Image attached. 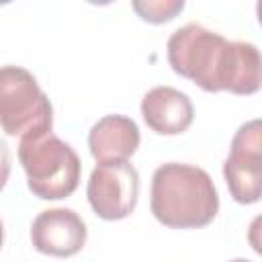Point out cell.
<instances>
[{
  "label": "cell",
  "mask_w": 262,
  "mask_h": 262,
  "mask_svg": "<svg viewBox=\"0 0 262 262\" xmlns=\"http://www.w3.org/2000/svg\"><path fill=\"white\" fill-rule=\"evenodd\" d=\"M10 176V149L4 139H0V190L6 186Z\"/></svg>",
  "instance_id": "8fae6325"
},
{
  "label": "cell",
  "mask_w": 262,
  "mask_h": 262,
  "mask_svg": "<svg viewBox=\"0 0 262 262\" xmlns=\"http://www.w3.org/2000/svg\"><path fill=\"white\" fill-rule=\"evenodd\" d=\"M223 178L229 194L239 205H252L262 194V123L252 119L244 123L229 145L223 162Z\"/></svg>",
  "instance_id": "5b68a950"
},
{
  "label": "cell",
  "mask_w": 262,
  "mask_h": 262,
  "mask_svg": "<svg viewBox=\"0 0 262 262\" xmlns=\"http://www.w3.org/2000/svg\"><path fill=\"white\" fill-rule=\"evenodd\" d=\"M170 68L205 92L256 94L262 84V59L254 43L227 41L223 35L188 23L176 29L166 45Z\"/></svg>",
  "instance_id": "6da1fadb"
},
{
  "label": "cell",
  "mask_w": 262,
  "mask_h": 262,
  "mask_svg": "<svg viewBox=\"0 0 262 262\" xmlns=\"http://www.w3.org/2000/svg\"><path fill=\"white\" fill-rule=\"evenodd\" d=\"M139 141L137 123L125 115H106L98 119L88 133V147L98 164L125 162L137 151Z\"/></svg>",
  "instance_id": "9c48e42d"
},
{
  "label": "cell",
  "mask_w": 262,
  "mask_h": 262,
  "mask_svg": "<svg viewBox=\"0 0 262 262\" xmlns=\"http://www.w3.org/2000/svg\"><path fill=\"white\" fill-rule=\"evenodd\" d=\"M141 117L158 135H180L190 127L194 106L188 94L178 88L154 86L141 98Z\"/></svg>",
  "instance_id": "ba28073f"
},
{
  "label": "cell",
  "mask_w": 262,
  "mask_h": 262,
  "mask_svg": "<svg viewBox=\"0 0 262 262\" xmlns=\"http://www.w3.org/2000/svg\"><path fill=\"white\" fill-rule=\"evenodd\" d=\"M18 162L27 174L29 190L43 201L68 199L80 184V158L53 131L23 135Z\"/></svg>",
  "instance_id": "3957f363"
},
{
  "label": "cell",
  "mask_w": 262,
  "mask_h": 262,
  "mask_svg": "<svg viewBox=\"0 0 262 262\" xmlns=\"http://www.w3.org/2000/svg\"><path fill=\"white\" fill-rule=\"evenodd\" d=\"M139 194V174L133 164L108 162L98 164L86 186L92 211L104 221H119L135 211Z\"/></svg>",
  "instance_id": "8992f818"
},
{
  "label": "cell",
  "mask_w": 262,
  "mask_h": 262,
  "mask_svg": "<svg viewBox=\"0 0 262 262\" xmlns=\"http://www.w3.org/2000/svg\"><path fill=\"white\" fill-rule=\"evenodd\" d=\"M131 6L141 20L151 25H162L172 20L178 12H182L184 0H135Z\"/></svg>",
  "instance_id": "30bf717a"
},
{
  "label": "cell",
  "mask_w": 262,
  "mask_h": 262,
  "mask_svg": "<svg viewBox=\"0 0 262 262\" xmlns=\"http://www.w3.org/2000/svg\"><path fill=\"white\" fill-rule=\"evenodd\" d=\"M151 215L172 229L209 225L219 213V194L207 170L168 162L156 168L149 190Z\"/></svg>",
  "instance_id": "7a4b0ae2"
},
{
  "label": "cell",
  "mask_w": 262,
  "mask_h": 262,
  "mask_svg": "<svg viewBox=\"0 0 262 262\" xmlns=\"http://www.w3.org/2000/svg\"><path fill=\"white\" fill-rule=\"evenodd\" d=\"M86 223L74 209L57 207L41 211L31 225L33 248L45 256L70 258L86 244Z\"/></svg>",
  "instance_id": "52a82bcc"
},
{
  "label": "cell",
  "mask_w": 262,
  "mask_h": 262,
  "mask_svg": "<svg viewBox=\"0 0 262 262\" xmlns=\"http://www.w3.org/2000/svg\"><path fill=\"white\" fill-rule=\"evenodd\" d=\"M0 127L23 137L53 129V108L37 78L20 66H0Z\"/></svg>",
  "instance_id": "277c9868"
},
{
  "label": "cell",
  "mask_w": 262,
  "mask_h": 262,
  "mask_svg": "<svg viewBox=\"0 0 262 262\" xmlns=\"http://www.w3.org/2000/svg\"><path fill=\"white\" fill-rule=\"evenodd\" d=\"M229 262H250V260H246V258H235V260H229Z\"/></svg>",
  "instance_id": "4fadbf2b"
},
{
  "label": "cell",
  "mask_w": 262,
  "mask_h": 262,
  "mask_svg": "<svg viewBox=\"0 0 262 262\" xmlns=\"http://www.w3.org/2000/svg\"><path fill=\"white\" fill-rule=\"evenodd\" d=\"M2 242H4V225L0 221V248H2Z\"/></svg>",
  "instance_id": "7c38bea8"
}]
</instances>
